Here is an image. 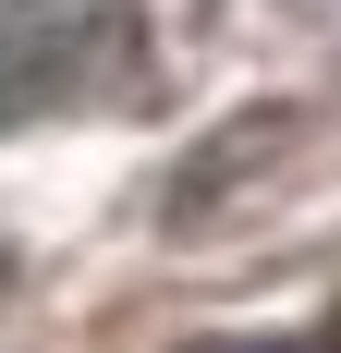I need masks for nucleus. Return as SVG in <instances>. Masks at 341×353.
Returning <instances> with one entry per match:
<instances>
[{"label": "nucleus", "mask_w": 341, "mask_h": 353, "mask_svg": "<svg viewBox=\"0 0 341 353\" xmlns=\"http://www.w3.org/2000/svg\"><path fill=\"white\" fill-rule=\"evenodd\" d=\"M159 73L135 0H0V134L122 110Z\"/></svg>", "instance_id": "1"}, {"label": "nucleus", "mask_w": 341, "mask_h": 353, "mask_svg": "<svg viewBox=\"0 0 341 353\" xmlns=\"http://www.w3.org/2000/svg\"><path fill=\"white\" fill-rule=\"evenodd\" d=\"M293 134H305V110H244V122H220V134H207L195 159H183V171H170L159 219H170V232H195V219H220V208L244 195V183H256V171L280 159V146H293Z\"/></svg>", "instance_id": "2"}, {"label": "nucleus", "mask_w": 341, "mask_h": 353, "mask_svg": "<svg viewBox=\"0 0 341 353\" xmlns=\"http://www.w3.org/2000/svg\"><path fill=\"white\" fill-rule=\"evenodd\" d=\"M195 353H317V341H195Z\"/></svg>", "instance_id": "3"}, {"label": "nucleus", "mask_w": 341, "mask_h": 353, "mask_svg": "<svg viewBox=\"0 0 341 353\" xmlns=\"http://www.w3.org/2000/svg\"><path fill=\"white\" fill-rule=\"evenodd\" d=\"M12 281H25V256H12V244H0V305H12Z\"/></svg>", "instance_id": "4"}, {"label": "nucleus", "mask_w": 341, "mask_h": 353, "mask_svg": "<svg viewBox=\"0 0 341 353\" xmlns=\"http://www.w3.org/2000/svg\"><path fill=\"white\" fill-rule=\"evenodd\" d=\"M317 353H341V317H329V341H317Z\"/></svg>", "instance_id": "5"}]
</instances>
